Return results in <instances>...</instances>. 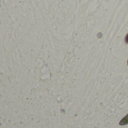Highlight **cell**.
Listing matches in <instances>:
<instances>
[{
    "label": "cell",
    "instance_id": "obj_2",
    "mask_svg": "<svg viewBox=\"0 0 128 128\" xmlns=\"http://www.w3.org/2000/svg\"><path fill=\"white\" fill-rule=\"evenodd\" d=\"M125 40V43H126V44H128V34L126 35V37H125V40Z\"/></svg>",
    "mask_w": 128,
    "mask_h": 128
},
{
    "label": "cell",
    "instance_id": "obj_1",
    "mask_svg": "<svg viewBox=\"0 0 128 128\" xmlns=\"http://www.w3.org/2000/svg\"><path fill=\"white\" fill-rule=\"evenodd\" d=\"M119 124L121 126H124V125H127L128 124V115H127L120 122H119Z\"/></svg>",
    "mask_w": 128,
    "mask_h": 128
}]
</instances>
